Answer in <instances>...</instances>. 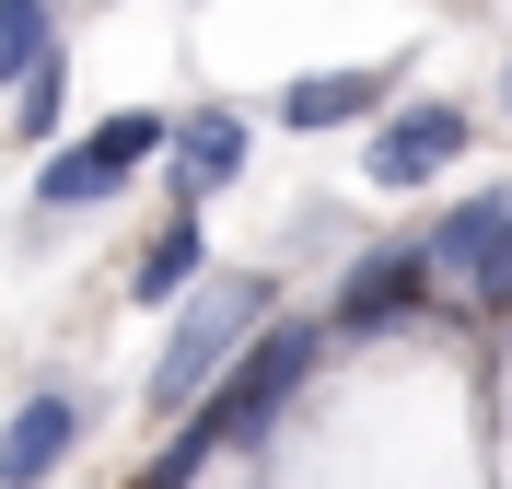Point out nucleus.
Wrapping results in <instances>:
<instances>
[{"label":"nucleus","instance_id":"obj_11","mask_svg":"<svg viewBox=\"0 0 512 489\" xmlns=\"http://www.w3.org/2000/svg\"><path fill=\"white\" fill-rule=\"evenodd\" d=\"M59 105H70V59L47 47L24 82H12V140H59Z\"/></svg>","mask_w":512,"mask_h":489},{"label":"nucleus","instance_id":"obj_4","mask_svg":"<svg viewBox=\"0 0 512 489\" xmlns=\"http://www.w3.org/2000/svg\"><path fill=\"white\" fill-rule=\"evenodd\" d=\"M454 152H466V105H384L361 175H373V187H431Z\"/></svg>","mask_w":512,"mask_h":489},{"label":"nucleus","instance_id":"obj_14","mask_svg":"<svg viewBox=\"0 0 512 489\" xmlns=\"http://www.w3.org/2000/svg\"><path fill=\"white\" fill-rule=\"evenodd\" d=\"M128 489H163V478H128Z\"/></svg>","mask_w":512,"mask_h":489},{"label":"nucleus","instance_id":"obj_15","mask_svg":"<svg viewBox=\"0 0 512 489\" xmlns=\"http://www.w3.org/2000/svg\"><path fill=\"white\" fill-rule=\"evenodd\" d=\"M501 105H512V94H501Z\"/></svg>","mask_w":512,"mask_h":489},{"label":"nucleus","instance_id":"obj_10","mask_svg":"<svg viewBox=\"0 0 512 489\" xmlns=\"http://www.w3.org/2000/svg\"><path fill=\"white\" fill-rule=\"evenodd\" d=\"M163 140H175V117H152V105H117V117L82 140V152H94V175H105V187H128L140 163H163Z\"/></svg>","mask_w":512,"mask_h":489},{"label":"nucleus","instance_id":"obj_13","mask_svg":"<svg viewBox=\"0 0 512 489\" xmlns=\"http://www.w3.org/2000/svg\"><path fill=\"white\" fill-rule=\"evenodd\" d=\"M35 198H47V210H94V198H117L94 175V152H82V140H59V152H47V175H35Z\"/></svg>","mask_w":512,"mask_h":489},{"label":"nucleus","instance_id":"obj_7","mask_svg":"<svg viewBox=\"0 0 512 489\" xmlns=\"http://www.w3.org/2000/svg\"><path fill=\"white\" fill-rule=\"evenodd\" d=\"M419 292H431V257H419V245H384V257H361L350 280H338L326 326H396V315H408Z\"/></svg>","mask_w":512,"mask_h":489},{"label":"nucleus","instance_id":"obj_9","mask_svg":"<svg viewBox=\"0 0 512 489\" xmlns=\"http://www.w3.org/2000/svg\"><path fill=\"white\" fill-rule=\"evenodd\" d=\"M198 268H210V233H198V210H175V222L128 257V303H140V315H152V303H187Z\"/></svg>","mask_w":512,"mask_h":489},{"label":"nucleus","instance_id":"obj_8","mask_svg":"<svg viewBox=\"0 0 512 489\" xmlns=\"http://www.w3.org/2000/svg\"><path fill=\"white\" fill-rule=\"evenodd\" d=\"M384 94H396V70H315L280 94V129H361V117H384Z\"/></svg>","mask_w":512,"mask_h":489},{"label":"nucleus","instance_id":"obj_12","mask_svg":"<svg viewBox=\"0 0 512 489\" xmlns=\"http://www.w3.org/2000/svg\"><path fill=\"white\" fill-rule=\"evenodd\" d=\"M59 47V0H0V82H24Z\"/></svg>","mask_w":512,"mask_h":489},{"label":"nucleus","instance_id":"obj_5","mask_svg":"<svg viewBox=\"0 0 512 489\" xmlns=\"http://www.w3.org/2000/svg\"><path fill=\"white\" fill-rule=\"evenodd\" d=\"M256 129L233 117V105H198V117H175V140H163V163H175V210H198V198H222L233 175H245Z\"/></svg>","mask_w":512,"mask_h":489},{"label":"nucleus","instance_id":"obj_6","mask_svg":"<svg viewBox=\"0 0 512 489\" xmlns=\"http://www.w3.org/2000/svg\"><path fill=\"white\" fill-rule=\"evenodd\" d=\"M70 443H82V396H24L0 420V489H47Z\"/></svg>","mask_w":512,"mask_h":489},{"label":"nucleus","instance_id":"obj_3","mask_svg":"<svg viewBox=\"0 0 512 489\" xmlns=\"http://www.w3.org/2000/svg\"><path fill=\"white\" fill-rule=\"evenodd\" d=\"M419 257H431V280H466L478 303H512V187H478L466 210H443L419 233Z\"/></svg>","mask_w":512,"mask_h":489},{"label":"nucleus","instance_id":"obj_2","mask_svg":"<svg viewBox=\"0 0 512 489\" xmlns=\"http://www.w3.org/2000/svg\"><path fill=\"white\" fill-rule=\"evenodd\" d=\"M256 326H268V280H198L187 303H175V338H163V361H152V420H187L198 396L222 385V361L245 350Z\"/></svg>","mask_w":512,"mask_h":489},{"label":"nucleus","instance_id":"obj_1","mask_svg":"<svg viewBox=\"0 0 512 489\" xmlns=\"http://www.w3.org/2000/svg\"><path fill=\"white\" fill-rule=\"evenodd\" d=\"M315 350H326L315 315H268V326L245 338V361H222V385L175 420V443L152 455V478H163V489H198V466H210V455H233V443H256V431L280 420V396L315 373Z\"/></svg>","mask_w":512,"mask_h":489}]
</instances>
